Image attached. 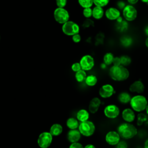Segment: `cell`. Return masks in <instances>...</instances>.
Instances as JSON below:
<instances>
[{"mask_svg": "<svg viewBox=\"0 0 148 148\" xmlns=\"http://www.w3.org/2000/svg\"><path fill=\"white\" fill-rule=\"evenodd\" d=\"M109 75L116 81H124L127 80L130 75L128 70L121 65H113L109 69Z\"/></svg>", "mask_w": 148, "mask_h": 148, "instance_id": "obj_1", "label": "cell"}, {"mask_svg": "<svg viewBox=\"0 0 148 148\" xmlns=\"http://www.w3.org/2000/svg\"><path fill=\"white\" fill-rule=\"evenodd\" d=\"M117 131L120 136L125 139H131L137 134L136 128L130 123L121 124L118 127Z\"/></svg>", "mask_w": 148, "mask_h": 148, "instance_id": "obj_2", "label": "cell"}, {"mask_svg": "<svg viewBox=\"0 0 148 148\" xmlns=\"http://www.w3.org/2000/svg\"><path fill=\"white\" fill-rule=\"evenodd\" d=\"M130 103L132 109L138 112L144 110L147 106L146 97L141 95H137L131 98Z\"/></svg>", "mask_w": 148, "mask_h": 148, "instance_id": "obj_3", "label": "cell"}, {"mask_svg": "<svg viewBox=\"0 0 148 148\" xmlns=\"http://www.w3.org/2000/svg\"><path fill=\"white\" fill-rule=\"evenodd\" d=\"M78 128L81 135L87 137L91 136L95 130V127L94 123L88 120L81 122L79 124Z\"/></svg>", "mask_w": 148, "mask_h": 148, "instance_id": "obj_4", "label": "cell"}, {"mask_svg": "<svg viewBox=\"0 0 148 148\" xmlns=\"http://www.w3.org/2000/svg\"><path fill=\"white\" fill-rule=\"evenodd\" d=\"M62 31L65 35L72 36L79 32L80 28L79 25L75 22L68 20L62 24Z\"/></svg>", "mask_w": 148, "mask_h": 148, "instance_id": "obj_5", "label": "cell"}, {"mask_svg": "<svg viewBox=\"0 0 148 148\" xmlns=\"http://www.w3.org/2000/svg\"><path fill=\"white\" fill-rule=\"evenodd\" d=\"M54 18L59 24H63L69 20V12L64 8H57L54 11Z\"/></svg>", "mask_w": 148, "mask_h": 148, "instance_id": "obj_6", "label": "cell"}, {"mask_svg": "<svg viewBox=\"0 0 148 148\" xmlns=\"http://www.w3.org/2000/svg\"><path fill=\"white\" fill-rule=\"evenodd\" d=\"M53 140V136L49 132H43L38 136L37 143L40 148L49 147Z\"/></svg>", "mask_w": 148, "mask_h": 148, "instance_id": "obj_7", "label": "cell"}, {"mask_svg": "<svg viewBox=\"0 0 148 148\" xmlns=\"http://www.w3.org/2000/svg\"><path fill=\"white\" fill-rule=\"evenodd\" d=\"M123 15L126 20L132 21L137 17V10L132 5H127L123 9Z\"/></svg>", "mask_w": 148, "mask_h": 148, "instance_id": "obj_8", "label": "cell"}, {"mask_svg": "<svg viewBox=\"0 0 148 148\" xmlns=\"http://www.w3.org/2000/svg\"><path fill=\"white\" fill-rule=\"evenodd\" d=\"M79 64L82 69L84 71H89L94 66V60L90 55H84L81 58Z\"/></svg>", "mask_w": 148, "mask_h": 148, "instance_id": "obj_9", "label": "cell"}, {"mask_svg": "<svg viewBox=\"0 0 148 148\" xmlns=\"http://www.w3.org/2000/svg\"><path fill=\"white\" fill-rule=\"evenodd\" d=\"M105 116L109 119H115L119 116L120 114L119 108L115 105H107L103 110Z\"/></svg>", "mask_w": 148, "mask_h": 148, "instance_id": "obj_10", "label": "cell"}, {"mask_svg": "<svg viewBox=\"0 0 148 148\" xmlns=\"http://www.w3.org/2000/svg\"><path fill=\"white\" fill-rule=\"evenodd\" d=\"M114 93V90L113 87L109 84H106L99 88V95L103 98H109Z\"/></svg>", "mask_w": 148, "mask_h": 148, "instance_id": "obj_11", "label": "cell"}, {"mask_svg": "<svg viewBox=\"0 0 148 148\" xmlns=\"http://www.w3.org/2000/svg\"><path fill=\"white\" fill-rule=\"evenodd\" d=\"M120 140V136L115 131H109L105 136V140L110 145H116Z\"/></svg>", "mask_w": 148, "mask_h": 148, "instance_id": "obj_12", "label": "cell"}, {"mask_svg": "<svg viewBox=\"0 0 148 148\" xmlns=\"http://www.w3.org/2000/svg\"><path fill=\"white\" fill-rule=\"evenodd\" d=\"M105 16L110 20H116L120 16V12L116 8L111 7L106 10Z\"/></svg>", "mask_w": 148, "mask_h": 148, "instance_id": "obj_13", "label": "cell"}, {"mask_svg": "<svg viewBox=\"0 0 148 148\" xmlns=\"http://www.w3.org/2000/svg\"><path fill=\"white\" fill-rule=\"evenodd\" d=\"M129 90L131 92L140 94L144 91L145 86L141 81L137 80L130 85Z\"/></svg>", "mask_w": 148, "mask_h": 148, "instance_id": "obj_14", "label": "cell"}, {"mask_svg": "<svg viewBox=\"0 0 148 148\" xmlns=\"http://www.w3.org/2000/svg\"><path fill=\"white\" fill-rule=\"evenodd\" d=\"M81 138V134L79 131L74 129L71 130L67 134V139L71 143H74L78 142Z\"/></svg>", "mask_w": 148, "mask_h": 148, "instance_id": "obj_15", "label": "cell"}, {"mask_svg": "<svg viewBox=\"0 0 148 148\" xmlns=\"http://www.w3.org/2000/svg\"><path fill=\"white\" fill-rule=\"evenodd\" d=\"M121 115L123 119L127 123H131L135 120L134 112L130 108H126L123 110Z\"/></svg>", "mask_w": 148, "mask_h": 148, "instance_id": "obj_16", "label": "cell"}, {"mask_svg": "<svg viewBox=\"0 0 148 148\" xmlns=\"http://www.w3.org/2000/svg\"><path fill=\"white\" fill-rule=\"evenodd\" d=\"M101 100L97 98V97H94L93 98L90 102L89 105H88V110L90 113H95L101 105Z\"/></svg>", "mask_w": 148, "mask_h": 148, "instance_id": "obj_17", "label": "cell"}, {"mask_svg": "<svg viewBox=\"0 0 148 148\" xmlns=\"http://www.w3.org/2000/svg\"><path fill=\"white\" fill-rule=\"evenodd\" d=\"M62 131L63 128L62 125L60 124L56 123L51 126L49 132L51 134L52 136H57L60 135L62 132Z\"/></svg>", "mask_w": 148, "mask_h": 148, "instance_id": "obj_18", "label": "cell"}, {"mask_svg": "<svg viewBox=\"0 0 148 148\" xmlns=\"http://www.w3.org/2000/svg\"><path fill=\"white\" fill-rule=\"evenodd\" d=\"M104 14V11L102 7L95 6L93 9H92V16L95 19H101Z\"/></svg>", "mask_w": 148, "mask_h": 148, "instance_id": "obj_19", "label": "cell"}, {"mask_svg": "<svg viewBox=\"0 0 148 148\" xmlns=\"http://www.w3.org/2000/svg\"><path fill=\"white\" fill-rule=\"evenodd\" d=\"M89 113L86 109H82L79 110L76 114L77 120L80 122L88 120L89 118Z\"/></svg>", "mask_w": 148, "mask_h": 148, "instance_id": "obj_20", "label": "cell"}, {"mask_svg": "<svg viewBox=\"0 0 148 148\" xmlns=\"http://www.w3.org/2000/svg\"><path fill=\"white\" fill-rule=\"evenodd\" d=\"M130 95L127 92H122L118 95V100L119 101L123 104L128 103L130 102L131 100Z\"/></svg>", "mask_w": 148, "mask_h": 148, "instance_id": "obj_21", "label": "cell"}, {"mask_svg": "<svg viewBox=\"0 0 148 148\" xmlns=\"http://www.w3.org/2000/svg\"><path fill=\"white\" fill-rule=\"evenodd\" d=\"M66 124L67 127L69 128L70 130L77 129L79 126V121L75 118L70 117L66 120Z\"/></svg>", "mask_w": 148, "mask_h": 148, "instance_id": "obj_22", "label": "cell"}, {"mask_svg": "<svg viewBox=\"0 0 148 148\" xmlns=\"http://www.w3.org/2000/svg\"><path fill=\"white\" fill-rule=\"evenodd\" d=\"M75 76V79L76 81L79 83H82L84 80H85V79L87 76V74L85 71L81 69L79 71L76 72Z\"/></svg>", "mask_w": 148, "mask_h": 148, "instance_id": "obj_23", "label": "cell"}, {"mask_svg": "<svg viewBox=\"0 0 148 148\" xmlns=\"http://www.w3.org/2000/svg\"><path fill=\"white\" fill-rule=\"evenodd\" d=\"M98 79L97 77L93 75L87 76L85 79V82L86 84L90 87L95 86L97 83Z\"/></svg>", "mask_w": 148, "mask_h": 148, "instance_id": "obj_24", "label": "cell"}, {"mask_svg": "<svg viewBox=\"0 0 148 148\" xmlns=\"http://www.w3.org/2000/svg\"><path fill=\"white\" fill-rule=\"evenodd\" d=\"M114 56L112 53H106L103 56V62L105 65H110L112 64Z\"/></svg>", "mask_w": 148, "mask_h": 148, "instance_id": "obj_25", "label": "cell"}, {"mask_svg": "<svg viewBox=\"0 0 148 148\" xmlns=\"http://www.w3.org/2000/svg\"><path fill=\"white\" fill-rule=\"evenodd\" d=\"M147 116L142 113H139L137 116V125L140 126L142 125L145 122H147Z\"/></svg>", "mask_w": 148, "mask_h": 148, "instance_id": "obj_26", "label": "cell"}, {"mask_svg": "<svg viewBox=\"0 0 148 148\" xmlns=\"http://www.w3.org/2000/svg\"><path fill=\"white\" fill-rule=\"evenodd\" d=\"M121 65L123 66H127L131 62V58L127 55H123L120 57Z\"/></svg>", "mask_w": 148, "mask_h": 148, "instance_id": "obj_27", "label": "cell"}, {"mask_svg": "<svg viewBox=\"0 0 148 148\" xmlns=\"http://www.w3.org/2000/svg\"><path fill=\"white\" fill-rule=\"evenodd\" d=\"M78 2L83 8H91L93 4L92 0H78Z\"/></svg>", "mask_w": 148, "mask_h": 148, "instance_id": "obj_28", "label": "cell"}, {"mask_svg": "<svg viewBox=\"0 0 148 148\" xmlns=\"http://www.w3.org/2000/svg\"><path fill=\"white\" fill-rule=\"evenodd\" d=\"M128 27V24L126 21L121 20L120 22H117V28L120 31H125L127 29Z\"/></svg>", "mask_w": 148, "mask_h": 148, "instance_id": "obj_29", "label": "cell"}, {"mask_svg": "<svg viewBox=\"0 0 148 148\" xmlns=\"http://www.w3.org/2000/svg\"><path fill=\"white\" fill-rule=\"evenodd\" d=\"M93 3L95 6L103 7L108 4L110 0H92Z\"/></svg>", "mask_w": 148, "mask_h": 148, "instance_id": "obj_30", "label": "cell"}, {"mask_svg": "<svg viewBox=\"0 0 148 148\" xmlns=\"http://www.w3.org/2000/svg\"><path fill=\"white\" fill-rule=\"evenodd\" d=\"M132 42V39L130 37L124 36L121 39V42L122 45L125 47L130 46Z\"/></svg>", "mask_w": 148, "mask_h": 148, "instance_id": "obj_31", "label": "cell"}, {"mask_svg": "<svg viewBox=\"0 0 148 148\" xmlns=\"http://www.w3.org/2000/svg\"><path fill=\"white\" fill-rule=\"evenodd\" d=\"M83 14L86 18H90L92 16V9L91 8H84Z\"/></svg>", "mask_w": 148, "mask_h": 148, "instance_id": "obj_32", "label": "cell"}, {"mask_svg": "<svg viewBox=\"0 0 148 148\" xmlns=\"http://www.w3.org/2000/svg\"><path fill=\"white\" fill-rule=\"evenodd\" d=\"M82 26L84 28H87L89 27L90 26H94V21L91 20L90 18H86V19L84 21Z\"/></svg>", "mask_w": 148, "mask_h": 148, "instance_id": "obj_33", "label": "cell"}, {"mask_svg": "<svg viewBox=\"0 0 148 148\" xmlns=\"http://www.w3.org/2000/svg\"><path fill=\"white\" fill-rule=\"evenodd\" d=\"M56 3L58 8H64L67 3V0H56Z\"/></svg>", "mask_w": 148, "mask_h": 148, "instance_id": "obj_34", "label": "cell"}, {"mask_svg": "<svg viewBox=\"0 0 148 148\" xmlns=\"http://www.w3.org/2000/svg\"><path fill=\"white\" fill-rule=\"evenodd\" d=\"M71 69L73 72H77L81 69V66L79 62H75L71 66Z\"/></svg>", "mask_w": 148, "mask_h": 148, "instance_id": "obj_35", "label": "cell"}, {"mask_svg": "<svg viewBox=\"0 0 148 148\" xmlns=\"http://www.w3.org/2000/svg\"><path fill=\"white\" fill-rule=\"evenodd\" d=\"M116 145V148H128V145L125 141H119Z\"/></svg>", "mask_w": 148, "mask_h": 148, "instance_id": "obj_36", "label": "cell"}, {"mask_svg": "<svg viewBox=\"0 0 148 148\" xmlns=\"http://www.w3.org/2000/svg\"><path fill=\"white\" fill-rule=\"evenodd\" d=\"M72 39L75 43H79L81 40V36L79 33L76 34L72 36Z\"/></svg>", "mask_w": 148, "mask_h": 148, "instance_id": "obj_37", "label": "cell"}, {"mask_svg": "<svg viewBox=\"0 0 148 148\" xmlns=\"http://www.w3.org/2000/svg\"><path fill=\"white\" fill-rule=\"evenodd\" d=\"M69 148H84V147L81 143L77 142L72 143L69 146Z\"/></svg>", "mask_w": 148, "mask_h": 148, "instance_id": "obj_38", "label": "cell"}, {"mask_svg": "<svg viewBox=\"0 0 148 148\" xmlns=\"http://www.w3.org/2000/svg\"><path fill=\"white\" fill-rule=\"evenodd\" d=\"M112 64H113V65H115V66H118V65H121L120 57H114L113 61H112Z\"/></svg>", "mask_w": 148, "mask_h": 148, "instance_id": "obj_39", "label": "cell"}, {"mask_svg": "<svg viewBox=\"0 0 148 148\" xmlns=\"http://www.w3.org/2000/svg\"><path fill=\"white\" fill-rule=\"evenodd\" d=\"M117 4L118 7L120 9H123L124 8V6H125V3L124 2H123V1H119Z\"/></svg>", "mask_w": 148, "mask_h": 148, "instance_id": "obj_40", "label": "cell"}, {"mask_svg": "<svg viewBox=\"0 0 148 148\" xmlns=\"http://www.w3.org/2000/svg\"><path fill=\"white\" fill-rule=\"evenodd\" d=\"M139 0H127V1L131 5H134Z\"/></svg>", "mask_w": 148, "mask_h": 148, "instance_id": "obj_41", "label": "cell"}, {"mask_svg": "<svg viewBox=\"0 0 148 148\" xmlns=\"http://www.w3.org/2000/svg\"><path fill=\"white\" fill-rule=\"evenodd\" d=\"M84 148H95V147L93 145H91V144H88L87 145H86Z\"/></svg>", "mask_w": 148, "mask_h": 148, "instance_id": "obj_42", "label": "cell"}, {"mask_svg": "<svg viewBox=\"0 0 148 148\" xmlns=\"http://www.w3.org/2000/svg\"><path fill=\"white\" fill-rule=\"evenodd\" d=\"M144 148H148V140L147 139L145 142V146Z\"/></svg>", "mask_w": 148, "mask_h": 148, "instance_id": "obj_43", "label": "cell"}, {"mask_svg": "<svg viewBox=\"0 0 148 148\" xmlns=\"http://www.w3.org/2000/svg\"><path fill=\"white\" fill-rule=\"evenodd\" d=\"M142 2H144V3H147L148 2V0H140Z\"/></svg>", "mask_w": 148, "mask_h": 148, "instance_id": "obj_44", "label": "cell"}, {"mask_svg": "<svg viewBox=\"0 0 148 148\" xmlns=\"http://www.w3.org/2000/svg\"><path fill=\"white\" fill-rule=\"evenodd\" d=\"M147 40H148V39L146 38V47L148 46V45H147Z\"/></svg>", "mask_w": 148, "mask_h": 148, "instance_id": "obj_45", "label": "cell"}, {"mask_svg": "<svg viewBox=\"0 0 148 148\" xmlns=\"http://www.w3.org/2000/svg\"><path fill=\"white\" fill-rule=\"evenodd\" d=\"M0 39H1V36H0Z\"/></svg>", "mask_w": 148, "mask_h": 148, "instance_id": "obj_46", "label": "cell"}]
</instances>
